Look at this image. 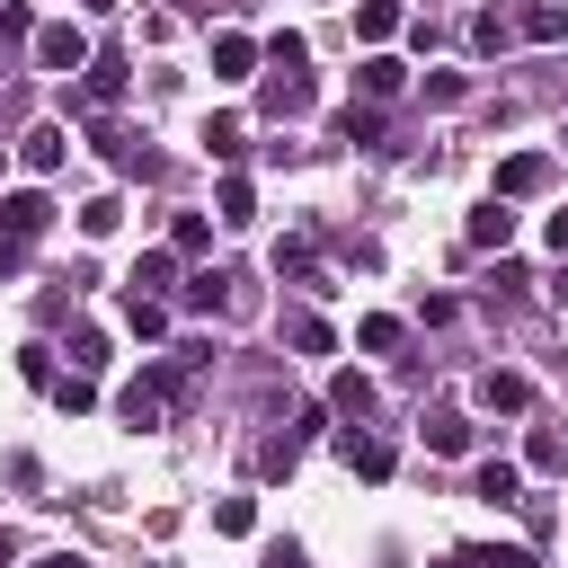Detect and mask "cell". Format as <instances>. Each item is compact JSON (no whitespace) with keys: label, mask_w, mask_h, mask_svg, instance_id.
Returning <instances> with one entry per match:
<instances>
[{"label":"cell","mask_w":568,"mask_h":568,"mask_svg":"<svg viewBox=\"0 0 568 568\" xmlns=\"http://www.w3.org/2000/svg\"><path fill=\"white\" fill-rule=\"evenodd\" d=\"M328 408H337V417H373V382H364V373H337V382H328Z\"/></svg>","instance_id":"9a60e30c"},{"label":"cell","mask_w":568,"mask_h":568,"mask_svg":"<svg viewBox=\"0 0 568 568\" xmlns=\"http://www.w3.org/2000/svg\"><path fill=\"white\" fill-rule=\"evenodd\" d=\"M506 240H515V213H506V204L488 195V204L470 213V248H506Z\"/></svg>","instance_id":"4fadbf2b"},{"label":"cell","mask_w":568,"mask_h":568,"mask_svg":"<svg viewBox=\"0 0 568 568\" xmlns=\"http://www.w3.org/2000/svg\"><path fill=\"white\" fill-rule=\"evenodd\" d=\"M89 142H98V151H106V160H115L124 178H133V169H151V151H142V142L124 133V124H89Z\"/></svg>","instance_id":"30bf717a"},{"label":"cell","mask_w":568,"mask_h":568,"mask_svg":"<svg viewBox=\"0 0 568 568\" xmlns=\"http://www.w3.org/2000/svg\"><path fill=\"white\" fill-rule=\"evenodd\" d=\"M53 408H62V417H89V408H98L89 373H62V382H53Z\"/></svg>","instance_id":"d4e9b609"},{"label":"cell","mask_w":568,"mask_h":568,"mask_svg":"<svg viewBox=\"0 0 568 568\" xmlns=\"http://www.w3.org/2000/svg\"><path fill=\"white\" fill-rule=\"evenodd\" d=\"M204 151H213V160H240V115H213V124H204Z\"/></svg>","instance_id":"4dcf8cb0"},{"label":"cell","mask_w":568,"mask_h":568,"mask_svg":"<svg viewBox=\"0 0 568 568\" xmlns=\"http://www.w3.org/2000/svg\"><path fill=\"white\" fill-rule=\"evenodd\" d=\"M444 568H462V559H444Z\"/></svg>","instance_id":"7bdbcfd3"},{"label":"cell","mask_w":568,"mask_h":568,"mask_svg":"<svg viewBox=\"0 0 568 568\" xmlns=\"http://www.w3.org/2000/svg\"><path fill=\"white\" fill-rule=\"evenodd\" d=\"M89 9H115V0H89Z\"/></svg>","instance_id":"60d3db41"},{"label":"cell","mask_w":568,"mask_h":568,"mask_svg":"<svg viewBox=\"0 0 568 568\" xmlns=\"http://www.w3.org/2000/svg\"><path fill=\"white\" fill-rule=\"evenodd\" d=\"M18 373H27L36 390H53V382H62V373H53V346H27V355H18Z\"/></svg>","instance_id":"e575fe53"},{"label":"cell","mask_w":568,"mask_h":568,"mask_svg":"<svg viewBox=\"0 0 568 568\" xmlns=\"http://www.w3.org/2000/svg\"><path fill=\"white\" fill-rule=\"evenodd\" d=\"M44 222H53V195H36V186H18V195H0V240H18V248H36V240H44Z\"/></svg>","instance_id":"7a4b0ae2"},{"label":"cell","mask_w":568,"mask_h":568,"mask_svg":"<svg viewBox=\"0 0 568 568\" xmlns=\"http://www.w3.org/2000/svg\"><path fill=\"white\" fill-rule=\"evenodd\" d=\"M541 240H550V248H559V257H568V204H559V213H550V222H541Z\"/></svg>","instance_id":"8d00e7d4"},{"label":"cell","mask_w":568,"mask_h":568,"mask_svg":"<svg viewBox=\"0 0 568 568\" xmlns=\"http://www.w3.org/2000/svg\"><path fill=\"white\" fill-rule=\"evenodd\" d=\"M178 382H186V364H151V373H133V382H124V399H115V408H124V426H160V417H169V399H178Z\"/></svg>","instance_id":"6da1fadb"},{"label":"cell","mask_w":568,"mask_h":568,"mask_svg":"<svg viewBox=\"0 0 568 568\" xmlns=\"http://www.w3.org/2000/svg\"><path fill=\"white\" fill-rule=\"evenodd\" d=\"M337 453H346V462H355V470H364V479H390V470H399V453H390V444H382V435H355V426H346V435H337Z\"/></svg>","instance_id":"52a82bcc"},{"label":"cell","mask_w":568,"mask_h":568,"mask_svg":"<svg viewBox=\"0 0 568 568\" xmlns=\"http://www.w3.org/2000/svg\"><path fill=\"white\" fill-rule=\"evenodd\" d=\"M479 399H488L497 417H524V408H532V382H524V373H488V382H479Z\"/></svg>","instance_id":"8fae6325"},{"label":"cell","mask_w":568,"mask_h":568,"mask_svg":"<svg viewBox=\"0 0 568 568\" xmlns=\"http://www.w3.org/2000/svg\"><path fill=\"white\" fill-rule=\"evenodd\" d=\"M524 462H532V470H568V435H550V426H532V444H524Z\"/></svg>","instance_id":"484cf974"},{"label":"cell","mask_w":568,"mask_h":568,"mask_svg":"<svg viewBox=\"0 0 568 568\" xmlns=\"http://www.w3.org/2000/svg\"><path fill=\"white\" fill-rule=\"evenodd\" d=\"M0 169H9V142H0Z\"/></svg>","instance_id":"b9f144b4"},{"label":"cell","mask_w":568,"mask_h":568,"mask_svg":"<svg viewBox=\"0 0 568 568\" xmlns=\"http://www.w3.org/2000/svg\"><path fill=\"white\" fill-rule=\"evenodd\" d=\"M257 53H266L257 36H240V27H222V36H213V80H248V71H257Z\"/></svg>","instance_id":"5b68a950"},{"label":"cell","mask_w":568,"mask_h":568,"mask_svg":"<svg viewBox=\"0 0 568 568\" xmlns=\"http://www.w3.org/2000/svg\"><path fill=\"white\" fill-rule=\"evenodd\" d=\"M284 337H293L302 355H328V346H337V328H328V320H311V311H293V320H284Z\"/></svg>","instance_id":"ffe728a7"},{"label":"cell","mask_w":568,"mask_h":568,"mask_svg":"<svg viewBox=\"0 0 568 568\" xmlns=\"http://www.w3.org/2000/svg\"><path fill=\"white\" fill-rule=\"evenodd\" d=\"M550 186V160L541 151H515V160H497V204H515V195H541Z\"/></svg>","instance_id":"277c9868"},{"label":"cell","mask_w":568,"mask_h":568,"mask_svg":"<svg viewBox=\"0 0 568 568\" xmlns=\"http://www.w3.org/2000/svg\"><path fill=\"white\" fill-rule=\"evenodd\" d=\"M515 36H532V44H559V36H568V9H559V0H532V9H515Z\"/></svg>","instance_id":"9c48e42d"},{"label":"cell","mask_w":568,"mask_h":568,"mask_svg":"<svg viewBox=\"0 0 568 568\" xmlns=\"http://www.w3.org/2000/svg\"><path fill=\"white\" fill-rule=\"evenodd\" d=\"M169 248H178V257H195V248H213V222H204V213H178V231H169Z\"/></svg>","instance_id":"83f0119b"},{"label":"cell","mask_w":568,"mask_h":568,"mask_svg":"<svg viewBox=\"0 0 568 568\" xmlns=\"http://www.w3.org/2000/svg\"><path fill=\"white\" fill-rule=\"evenodd\" d=\"M18 266H27V248H18V240H0V284H9Z\"/></svg>","instance_id":"74e56055"},{"label":"cell","mask_w":568,"mask_h":568,"mask_svg":"<svg viewBox=\"0 0 568 568\" xmlns=\"http://www.w3.org/2000/svg\"><path fill=\"white\" fill-rule=\"evenodd\" d=\"M355 36H364V44H390V36H399V0H364V9H355Z\"/></svg>","instance_id":"2e32d148"},{"label":"cell","mask_w":568,"mask_h":568,"mask_svg":"<svg viewBox=\"0 0 568 568\" xmlns=\"http://www.w3.org/2000/svg\"><path fill=\"white\" fill-rule=\"evenodd\" d=\"M106 364V328H71V373H98Z\"/></svg>","instance_id":"f1b7e54d"},{"label":"cell","mask_w":568,"mask_h":568,"mask_svg":"<svg viewBox=\"0 0 568 568\" xmlns=\"http://www.w3.org/2000/svg\"><path fill=\"white\" fill-rule=\"evenodd\" d=\"M80 80H89V98H98V106H115V98H124V53H89V71H80Z\"/></svg>","instance_id":"7c38bea8"},{"label":"cell","mask_w":568,"mask_h":568,"mask_svg":"<svg viewBox=\"0 0 568 568\" xmlns=\"http://www.w3.org/2000/svg\"><path fill=\"white\" fill-rule=\"evenodd\" d=\"M124 328H133V337H160V328H169V311H160L151 293H124Z\"/></svg>","instance_id":"cb8c5ba5"},{"label":"cell","mask_w":568,"mask_h":568,"mask_svg":"<svg viewBox=\"0 0 568 568\" xmlns=\"http://www.w3.org/2000/svg\"><path fill=\"white\" fill-rule=\"evenodd\" d=\"M18 160H27V169H36V178H53V169H62V160H71V133H62V124H36V133H27V142H18Z\"/></svg>","instance_id":"8992f818"},{"label":"cell","mask_w":568,"mask_h":568,"mask_svg":"<svg viewBox=\"0 0 568 568\" xmlns=\"http://www.w3.org/2000/svg\"><path fill=\"white\" fill-rule=\"evenodd\" d=\"M399 337H408V328H399L390 311H373V320H355V346H364V355H390Z\"/></svg>","instance_id":"44dd1931"},{"label":"cell","mask_w":568,"mask_h":568,"mask_svg":"<svg viewBox=\"0 0 568 568\" xmlns=\"http://www.w3.org/2000/svg\"><path fill=\"white\" fill-rule=\"evenodd\" d=\"M550 302H568V257H559V275H550Z\"/></svg>","instance_id":"ab89813d"},{"label":"cell","mask_w":568,"mask_h":568,"mask_svg":"<svg viewBox=\"0 0 568 568\" xmlns=\"http://www.w3.org/2000/svg\"><path fill=\"white\" fill-rule=\"evenodd\" d=\"M462 89H470L462 71H426V106H462Z\"/></svg>","instance_id":"836d02e7"},{"label":"cell","mask_w":568,"mask_h":568,"mask_svg":"<svg viewBox=\"0 0 568 568\" xmlns=\"http://www.w3.org/2000/svg\"><path fill=\"white\" fill-rule=\"evenodd\" d=\"M257 213V186L248 178H222V195H213V222H248Z\"/></svg>","instance_id":"ac0fdd59"},{"label":"cell","mask_w":568,"mask_h":568,"mask_svg":"<svg viewBox=\"0 0 568 568\" xmlns=\"http://www.w3.org/2000/svg\"><path fill=\"white\" fill-rule=\"evenodd\" d=\"M275 275H302L311 293H328V284H320V266H311V240H302V231H293V240H275Z\"/></svg>","instance_id":"5bb4252c"},{"label":"cell","mask_w":568,"mask_h":568,"mask_svg":"<svg viewBox=\"0 0 568 568\" xmlns=\"http://www.w3.org/2000/svg\"><path fill=\"white\" fill-rule=\"evenodd\" d=\"M462 568H541V559H532V550H497V541H488V550H462Z\"/></svg>","instance_id":"d6a6232c"},{"label":"cell","mask_w":568,"mask_h":568,"mask_svg":"<svg viewBox=\"0 0 568 568\" xmlns=\"http://www.w3.org/2000/svg\"><path fill=\"white\" fill-rule=\"evenodd\" d=\"M426 453H470V417H435L426 426Z\"/></svg>","instance_id":"f546056e"},{"label":"cell","mask_w":568,"mask_h":568,"mask_svg":"<svg viewBox=\"0 0 568 568\" xmlns=\"http://www.w3.org/2000/svg\"><path fill=\"white\" fill-rule=\"evenodd\" d=\"M470 44H479V53H506V44H515V18H506V9H479V18H470Z\"/></svg>","instance_id":"e0dca14e"},{"label":"cell","mask_w":568,"mask_h":568,"mask_svg":"<svg viewBox=\"0 0 568 568\" xmlns=\"http://www.w3.org/2000/svg\"><path fill=\"white\" fill-rule=\"evenodd\" d=\"M470 497H488V506H524V470H515V462H479V470H470Z\"/></svg>","instance_id":"ba28073f"},{"label":"cell","mask_w":568,"mask_h":568,"mask_svg":"<svg viewBox=\"0 0 568 568\" xmlns=\"http://www.w3.org/2000/svg\"><path fill=\"white\" fill-rule=\"evenodd\" d=\"M169 275H178V248H151V257L133 266V284H124V293H151V302H160V284H169Z\"/></svg>","instance_id":"d6986e66"},{"label":"cell","mask_w":568,"mask_h":568,"mask_svg":"<svg viewBox=\"0 0 568 568\" xmlns=\"http://www.w3.org/2000/svg\"><path fill=\"white\" fill-rule=\"evenodd\" d=\"M355 80H364V98H399V80H408V71H399L390 53H373V62L355 71Z\"/></svg>","instance_id":"7402d4cb"},{"label":"cell","mask_w":568,"mask_h":568,"mask_svg":"<svg viewBox=\"0 0 568 568\" xmlns=\"http://www.w3.org/2000/svg\"><path fill=\"white\" fill-rule=\"evenodd\" d=\"M36 568H89V559H80V550H53V559H36Z\"/></svg>","instance_id":"f35d334b"},{"label":"cell","mask_w":568,"mask_h":568,"mask_svg":"<svg viewBox=\"0 0 568 568\" xmlns=\"http://www.w3.org/2000/svg\"><path fill=\"white\" fill-rule=\"evenodd\" d=\"M36 62L44 71H89V36L71 18H53V27H36Z\"/></svg>","instance_id":"3957f363"},{"label":"cell","mask_w":568,"mask_h":568,"mask_svg":"<svg viewBox=\"0 0 568 568\" xmlns=\"http://www.w3.org/2000/svg\"><path fill=\"white\" fill-rule=\"evenodd\" d=\"M337 142H382V115L373 106H337Z\"/></svg>","instance_id":"4316f807"},{"label":"cell","mask_w":568,"mask_h":568,"mask_svg":"<svg viewBox=\"0 0 568 568\" xmlns=\"http://www.w3.org/2000/svg\"><path fill=\"white\" fill-rule=\"evenodd\" d=\"M213 524H222V532H248V524H257V506H248V497H222V506H213Z\"/></svg>","instance_id":"d590c367"},{"label":"cell","mask_w":568,"mask_h":568,"mask_svg":"<svg viewBox=\"0 0 568 568\" xmlns=\"http://www.w3.org/2000/svg\"><path fill=\"white\" fill-rule=\"evenodd\" d=\"M115 222H124V195H89V204H80V231H89V240H106Z\"/></svg>","instance_id":"603a6c76"},{"label":"cell","mask_w":568,"mask_h":568,"mask_svg":"<svg viewBox=\"0 0 568 568\" xmlns=\"http://www.w3.org/2000/svg\"><path fill=\"white\" fill-rule=\"evenodd\" d=\"M222 284H231V275H213V266L186 275V311H222Z\"/></svg>","instance_id":"1f68e13d"}]
</instances>
